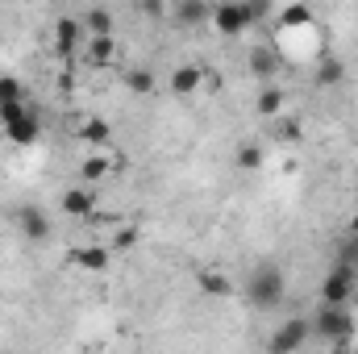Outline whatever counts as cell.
<instances>
[{
  "label": "cell",
  "instance_id": "30",
  "mask_svg": "<svg viewBox=\"0 0 358 354\" xmlns=\"http://www.w3.org/2000/svg\"><path fill=\"white\" fill-rule=\"evenodd\" d=\"M350 234H358V213L350 217Z\"/></svg>",
  "mask_w": 358,
  "mask_h": 354
},
{
  "label": "cell",
  "instance_id": "22",
  "mask_svg": "<svg viewBox=\"0 0 358 354\" xmlns=\"http://www.w3.org/2000/svg\"><path fill=\"white\" fill-rule=\"evenodd\" d=\"M125 88L138 92V96H146V92H155V76L138 67V71H129V76H125Z\"/></svg>",
  "mask_w": 358,
  "mask_h": 354
},
{
  "label": "cell",
  "instance_id": "31",
  "mask_svg": "<svg viewBox=\"0 0 358 354\" xmlns=\"http://www.w3.org/2000/svg\"><path fill=\"white\" fill-rule=\"evenodd\" d=\"M355 300H358V292H355Z\"/></svg>",
  "mask_w": 358,
  "mask_h": 354
},
{
  "label": "cell",
  "instance_id": "7",
  "mask_svg": "<svg viewBox=\"0 0 358 354\" xmlns=\"http://www.w3.org/2000/svg\"><path fill=\"white\" fill-rule=\"evenodd\" d=\"M13 221H17V229H21L29 242H46V238H50V221H46V213H42L38 204H21V208L13 213Z\"/></svg>",
  "mask_w": 358,
  "mask_h": 354
},
{
  "label": "cell",
  "instance_id": "24",
  "mask_svg": "<svg viewBox=\"0 0 358 354\" xmlns=\"http://www.w3.org/2000/svg\"><path fill=\"white\" fill-rule=\"evenodd\" d=\"M84 25H88L92 34H113V17L104 8H92L88 17H84Z\"/></svg>",
  "mask_w": 358,
  "mask_h": 354
},
{
  "label": "cell",
  "instance_id": "12",
  "mask_svg": "<svg viewBox=\"0 0 358 354\" xmlns=\"http://www.w3.org/2000/svg\"><path fill=\"white\" fill-rule=\"evenodd\" d=\"M275 25H279V29H304V25H313V8L300 4V0H296V4H283L279 17H275Z\"/></svg>",
  "mask_w": 358,
  "mask_h": 354
},
{
  "label": "cell",
  "instance_id": "20",
  "mask_svg": "<svg viewBox=\"0 0 358 354\" xmlns=\"http://www.w3.org/2000/svg\"><path fill=\"white\" fill-rule=\"evenodd\" d=\"M196 283H200V292H204V296H229V292H234V283H229L221 271H200V279H196Z\"/></svg>",
  "mask_w": 358,
  "mask_h": 354
},
{
  "label": "cell",
  "instance_id": "10",
  "mask_svg": "<svg viewBox=\"0 0 358 354\" xmlns=\"http://www.w3.org/2000/svg\"><path fill=\"white\" fill-rule=\"evenodd\" d=\"M92 208H96V196H92V187H67V192H63V213H67V217H76V221H88Z\"/></svg>",
  "mask_w": 358,
  "mask_h": 354
},
{
  "label": "cell",
  "instance_id": "18",
  "mask_svg": "<svg viewBox=\"0 0 358 354\" xmlns=\"http://www.w3.org/2000/svg\"><path fill=\"white\" fill-rule=\"evenodd\" d=\"M283 104H287V96H283V88H275V84H267V88L259 92V100H255V108H259L263 117H279Z\"/></svg>",
  "mask_w": 358,
  "mask_h": 354
},
{
  "label": "cell",
  "instance_id": "4",
  "mask_svg": "<svg viewBox=\"0 0 358 354\" xmlns=\"http://www.w3.org/2000/svg\"><path fill=\"white\" fill-rule=\"evenodd\" d=\"M208 21H213V29L225 34V38H238V34H246V29L255 25L246 0H221V4H213V17H208Z\"/></svg>",
  "mask_w": 358,
  "mask_h": 354
},
{
  "label": "cell",
  "instance_id": "19",
  "mask_svg": "<svg viewBox=\"0 0 358 354\" xmlns=\"http://www.w3.org/2000/svg\"><path fill=\"white\" fill-rule=\"evenodd\" d=\"M108 171H113V159H108V155H88V159L80 163V179H84V183H100Z\"/></svg>",
  "mask_w": 358,
  "mask_h": 354
},
{
  "label": "cell",
  "instance_id": "13",
  "mask_svg": "<svg viewBox=\"0 0 358 354\" xmlns=\"http://www.w3.org/2000/svg\"><path fill=\"white\" fill-rule=\"evenodd\" d=\"M250 71L259 76V80H275L279 76V55L271 50V46H259V50H250Z\"/></svg>",
  "mask_w": 358,
  "mask_h": 354
},
{
  "label": "cell",
  "instance_id": "15",
  "mask_svg": "<svg viewBox=\"0 0 358 354\" xmlns=\"http://www.w3.org/2000/svg\"><path fill=\"white\" fill-rule=\"evenodd\" d=\"M338 84H346V63L325 55V59L317 63V88H338Z\"/></svg>",
  "mask_w": 358,
  "mask_h": 354
},
{
  "label": "cell",
  "instance_id": "9",
  "mask_svg": "<svg viewBox=\"0 0 358 354\" xmlns=\"http://www.w3.org/2000/svg\"><path fill=\"white\" fill-rule=\"evenodd\" d=\"M80 34H84V21L80 17H59L55 21V50L59 55H76L80 50Z\"/></svg>",
  "mask_w": 358,
  "mask_h": 354
},
{
  "label": "cell",
  "instance_id": "1",
  "mask_svg": "<svg viewBox=\"0 0 358 354\" xmlns=\"http://www.w3.org/2000/svg\"><path fill=\"white\" fill-rule=\"evenodd\" d=\"M287 296V275L279 263H259L246 279V300L255 309H279V300Z\"/></svg>",
  "mask_w": 358,
  "mask_h": 354
},
{
  "label": "cell",
  "instance_id": "17",
  "mask_svg": "<svg viewBox=\"0 0 358 354\" xmlns=\"http://www.w3.org/2000/svg\"><path fill=\"white\" fill-rule=\"evenodd\" d=\"M171 88H176L179 96L200 92L204 88V71H200V67H176V71H171Z\"/></svg>",
  "mask_w": 358,
  "mask_h": 354
},
{
  "label": "cell",
  "instance_id": "2",
  "mask_svg": "<svg viewBox=\"0 0 358 354\" xmlns=\"http://www.w3.org/2000/svg\"><path fill=\"white\" fill-rule=\"evenodd\" d=\"M308 325H313V334H321L329 346H350V338H355V317H350L346 304H321V313H317Z\"/></svg>",
  "mask_w": 358,
  "mask_h": 354
},
{
  "label": "cell",
  "instance_id": "6",
  "mask_svg": "<svg viewBox=\"0 0 358 354\" xmlns=\"http://www.w3.org/2000/svg\"><path fill=\"white\" fill-rule=\"evenodd\" d=\"M308 334H313V325H308V321H300V317H296V321H283V325H279V330H275V334H271V351L275 354H287V351H300V346H304V342H308Z\"/></svg>",
  "mask_w": 358,
  "mask_h": 354
},
{
  "label": "cell",
  "instance_id": "16",
  "mask_svg": "<svg viewBox=\"0 0 358 354\" xmlns=\"http://www.w3.org/2000/svg\"><path fill=\"white\" fill-rule=\"evenodd\" d=\"M80 142H88V146H108V142H113V125H108L104 117H88V121L80 125Z\"/></svg>",
  "mask_w": 358,
  "mask_h": 354
},
{
  "label": "cell",
  "instance_id": "29",
  "mask_svg": "<svg viewBox=\"0 0 358 354\" xmlns=\"http://www.w3.org/2000/svg\"><path fill=\"white\" fill-rule=\"evenodd\" d=\"M221 84H225V80H221V71H204V88H208V92H221Z\"/></svg>",
  "mask_w": 358,
  "mask_h": 354
},
{
  "label": "cell",
  "instance_id": "27",
  "mask_svg": "<svg viewBox=\"0 0 358 354\" xmlns=\"http://www.w3.org/2000/svg\"><path fill=\"white\" fill-rule=\"evenodd\" d=\"M246 8H250V17H255V21L271 17V0H246Z\"/></svg>",
  "mask_w": 358,
  "mask_h": 354
},
{
  "label": "cell",
  "instance_id": "21",
  "mask_svg": "<svg viewBox=\"0 0 358 354\" xmlns=\"http://www.w3.org/2000/svg\"><path fill=\"white\" fill-rule=\"evenodd\" d=\"M234 163H238L242 171H255V167H263V150H259V146H238Z\"/></svg>",
  "mask_w": 358,
  "mask_h": 354
},
{
  "label": "cell",
  "instance_id": "5",
  "mask_svg": "<svg viewBox=\"0 0 358 354\" xmlns=\"http://www.w3.org/2000/svg\"><path fill=\"white\" fill-rule=\"evenodd\" d=\"M355 292H358V267H346V263H338L321 283L325 304H355Z\"/></svg>",
  "mask_w": 358,
  "mask_h": 354
},
{
  "label": "cell",
  "instance_id": "8",
  "mask_svg": "<svg viewBox=\"0 0 358 354\" xmlns=\"http://www.w3.org/2000/svg\"><path fill=\"white\" fill-rule=\"evenodd\" d=\"M171 17H176L179 29H200L213 17V4L208 0H176L171 4Z\"/></svg>",
  "mask_w": 358,
  "mask_h": 354
},
{
  "label": "cell",
  "instance_id": "25",
  "mask_svg": "<svg viewBox=\"0 0 358 354\" xmlns=\"http://www.w3.org/2000/svg\"><path fill=\"white\" fill-rule=\"evenodd\" d=\"M338 263H346V267H358V234H350L342 246H338Z\"/></svg>",
  "mask_w": 358,
  "mask_h": 354
},
{
  "label": "cell",
  "instance_id": "28",
  "mask_svg": "<svg viewBox=\"0 0 358 354\" xmlns=\"http://www.w3.org/2000/svg\"><path fill=\"white\" fill-rule=\"evenodd\" d=\"M134 242H138V234H134V229H121L117 242H113V250H125V246H134Z\"/></svg>",
  "mask_w": 358,
  "mask_h": 354
},
{
  "label": "cell",
  "instance_id": "26",
  "mask_svg": "<svg viewBox=\"0 0 358 354\" xmlns=\"http://www.w3.org/2000/svg\"><path fill=\"white\" fill-rule=\"evenodd\" d=\"M138 8H142L146 17H155V21H163V13H167V4H163V0H138Z\"/></svg>",
  "mask_w": 358,
  "mask_h": 354
},
{
  "label": "cell",
  "instance_id": "11",
  "mask_svg": "<svg viewBox=\"0 0 358 354\" xmlns=\"http://www.w3.org/2000/svg\"><path fill=\"white\" fill-rule=\"evenodd\" d=\"M71 263L84 267V271H104V267L113 263V250L108 246H76L71 250Z\"/></svg>",
  "mask_w": 358,
  "mask_h": 354
},
{
  "label": "cell",
  "instance_id": "3",
  "mask_svg": "<svg viewBox=\"0 0 358 354\" xmlns=\"http://www.w3.org/2000/svg\"><path fill=\"white\" fill-rule=\"evenodd\" d=\"M0 125H4V138H8L13 146H34L38 134H42V125H38V117L25 108V100L0 104Z\"/></svg>",
  "mask_w": 358,
  "mask_h": 354
},
{
  "label": "cell",
  "instance_id": "14",
  "mask_svg": "<svg viewBox=\"0 0 358 354\" xmlns=\"http://www.w3.org/2000/svg\"><path fill=\"white\" fill-rule=\"evenodd\" d=\"M113 55H117V38H113V34H92V42H88V63L92 67L113 63Z\"/></svg>",
  "mask_w": 358,
  "mask_h": 354
},
{
  "label": "cell",
  "instance_id": "23",
  "mask_svg": "<svg viewBox=\"0 0 358 354\" xmlns=\"http://www.w3.org/2000/svg\"><path fill=\"white\" fill-rule=\"evenodd\" d=\"M17 100H25L21 80H13V76H0V104H17Z\"/></svg>",
  "mask_w": 358,
  "mask_h": 354
}]
</instances>
